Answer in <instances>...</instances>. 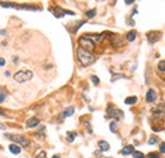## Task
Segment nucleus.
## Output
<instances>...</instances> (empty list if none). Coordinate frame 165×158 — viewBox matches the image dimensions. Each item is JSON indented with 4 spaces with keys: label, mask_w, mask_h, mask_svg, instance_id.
Instances as JSON below:
<instances>
[{
    "label": "nucleus",
    "mask_w": 165,
    "mask_h": 158,
    "mask_svg": "<svg viewBox=\"0 0 165 158\" xmlns=\"http://www.w3.org/2000/svg\"><path fill=\"white\" fill-rule=\"evenodd\" d=\"M5 126H4V125H1V124H0V129H4Z\"/></svg>",
    "instance_id": "c85d7f7f"
},
{
    "label": "nucleus",
    "mask_w": 165,
    "mask_h": 158,
    "mask_svg": "<svg viewBox=\"0 0 165 158\" xmlns=\"http://www.w3.org/2000/svg\"><path fill=\"white\" fill-rule=\"evenodd\" d=\"M133 152H135V150H133L132 146H126L122 150H121V154H123V156H128V154H132Z\"/></svg>",
    "instance_id": "1a4fd4ad"
},
{
    "label": "nucleus",
    "mask_w": 165,
    "mask_h": 158,
    "mask_svg": "<svg viewBox=\"0 0 165 158\" xmlns=\"http://www.w3.org/2000/svg\"><path fill=\"white\" fill-rule=\"evenodd\" d=\"M4 64H5V60L3 59V57H0V66H3Z\"/></svg>",
    "instance_id": "393cba45"
},
{
    "label": "nucleus",
    "mask_w": 165,
    "mask_h": 158,
    "mask_svg": "<svg viewBox=\"0 0 165 158\" xmlns=\"http://www.w3.org/2000/svg\"><path fill=\"white\" fill-rule=\"evenodd\" d=\"M160 150H161V153H164V152H165V146H164V143H161V144H160Z\"/></svg>",
    "instance_id": "b1692460"
},
{
    "label": "nucleus",
    "mask_w": 165,
    "mask_h": 158,
    "mask_svg": "<svg viewBox=\"0 0 165 158\" xmlns=\"http://www.w3.org/2000/svg\"><path fill=\"white\" fill-rule=\"evenodd\" d=\"M79 46L80 49L85 50V51H91L94 50V43L90 40H88L87 37H80L79 38Z\"/></svg>",
    "instance_id": "7ed1b4c3"
},
{
    "label": "nucleus",
    "mask_w": 165,
    "mask_h": 158,
    "mask_svg": "<svg viewBox=\"0 0 165 158\" xmlns=\"http://www.w3.org/2000/svg\"><path fill=\"white\" fill-rule=\"evenodd\" d=\"M159 37H160V33H158V32H150V33L147 34L149 42H150V43H155V42H158Z\"/></svg>",
    "instance_id": "423d86ee"
},
{
    "label": "nucleus",
    "mask_w": 165,
    "mask_h": 158,
    "mask_svg": "<svg viewBox=\"0 0 165 158\" xmlns=\"http://www.w3.org/2000/svg\"><path fill=\"white\" fill-rule=\"evenodd\" d=\"M107 112H108V116H110V117H116V119H122L123 117L122 111L116 110V108H113V107H108L107 108Z\"/></svg>",
    "instance_id": "39448f33"
},
{
    "label": "nucleus",
    "mask_w": 165,
    "mask_h": 158,
    "mask_svg": "<svg viewBox=\"0 0 165 158\" xmlns=\"http://www.w3.org/2000/svg\"><path fill=\"white\" fill-rule=\"evenodd\" d=\"M75 137H76V134H75V133H72V131H70V133H68V138H69V140H70V141H74Z\"/></svg>",
    "instance_id": "f3484780"
},
{
    "label": "nucleus",
    "mask_w": 165,
    "mask_h": 158,
    "mask_svg": "<svg viewBox=\"0 0 165 158\" xmlns=\"http://www.w3.org/2000/svg\"><path fill=\"white\" fill-rule=\"evenodd\" d=\"M5 138H9V139H12L13 141H15L17 144H22L23 147H28V144H29V141L25 139V138L20 137V135H15V134H5Z\"/></svg>",
    "instance_id": "20e7f679"
},
{
    "label": "nucleus",
    "mask_w": 165,
    "mask_h": 158,
    "mask_svg": "<svg viewBox=\"0 0 165 158\" xmlns=\"http://www.w3.org/2000/svg\"><path fill=\"white\" fill-rule=\"evenodd\" d=\"M117 125H118V124H117L116 121H112V122H110V124H109V129H110V131H113V133H114V131L117 130Z\"/></svg>",
    "instance_id": "2eb2a0df"
},
{
    "label": "nucleus",
    "mask_w": 165,
    "mask_h": 158,
    "mask_svg": "<svg viewBox=\"0 0 165 158\" xmlns=\"http://www.w3.org/2000/svg\"><path fill=\"white\" fill-rule=\"evenodd\" d=\"M9 150H10L13 154H19L22 149L19 146H17V144H10V146H9Z\"/></svg>",
    "instance_id": "9d476101"
},
{
    "label": "nucleus",
    "mask_w": 165,
    "mask_h": 158,
    "mask_svg": "<svg viewBox=\"0 0 165 158\" xmlns=\"http://www.w3.org/2000/svg\"><path fill=\"white\" fill-rule=\"evenodd\" d=\"M136 102H137V97H127L126 99H125V103L126 105H135Z\"/></svg>",
    "instance_id": "ddd939ff"
},
{
    "label": "nucleus",
    "mask_w": 165,
    "mask_h": 158,
    "mask_svg": "<svg viewBox=\"0 0 165 158\" xmlns=\"http://www.w3.org/2000/svg\"><path fill=\"white\" fill-rule=\"evenodd\" d=\"M90 79H91V82H94V84H98V83H99V78H98V77H95V75L90 77Z\"/></svg>",
    "instance_id": "6ab92c4d"
},
{
    "label": "nucleus",
    "mask_w": 165,
    "mask_h": 158,
    "mask_svg": "<svg viewBox=\"0 0 165 158\" xmlns=\"http://www.w3.org/2000/svg\"><path fill=\"white\" fill-rule=\"evenodd\" d=\"M149 158H160V156H159L158 153H150V156H149Z\"/></svg>",
    "instance_id": "412c9836"
},
{
    "label": "nucleus",
    "mask_w": 165,
    "mask_h": 158,
    "mask_svg": "<svg viewBox=\"0 0 165 158\" xmlns=\"http://www.w3.org/2000/svg\"><path fill=\"white\" fill-rule=\"evenodd\" d=\"M126 4H132V3H133V0H126Z\"/></svg>",
    "instance_id": "bb28decb"
},
{
    "label": "nucleus",
    "mask_w": 165,
    "mask_h": 158,
    "mask_svg": "<svg viewBox=\"0 0 165 158\" xmlns=\"http://www.w3.org/2000/svg\"><path fill=\"white\" fill-rule=\"evenodd\" d=\"M132 157L133 158H145V156L141 152H133L132 153Z\"/></svg>",
    "instance_id": "dca6fc26"
},
{
    "label": "nucleus",
    "mask_w": 165,
    "mask_h": 158,
    "mask_svg": "<svg viewBox=\"0 0 165 158\" xmlns=\"http://www.w3.org/2000/svg\"><path fill=\"white\" fill-rule=\"evenodd\" d=\"M155 141H156V139H155V138H151V139L149 140V143H150V144H152V143H155Z\"/></svg>",
    "instance_id": "a878e982"
},
{
    "label": "nucleus",
    "mask_w": 165,
    "mask_h": 158,
    "mask_svg": "<svg viewBox=\"0 0 165 158\" xmlns=\"http://www.w3.org/2000/svg\"><path fill=\"white\" fill-rule=\"evenodd\" d=\"M87 15H88V18L95 17V10H89V12H87Z\"/></svg>",
    "instance_id": "a211bd4d"
},
{
    "label": "nucleus",
    "mask_w": 165,
    "mask_h": 158,
    "mask_svg": "<svg viewBox=\"0 0 165 158\" xmlns=\"http://www.w3.org/2000/svg\"><path fill=\"white\" fill-rule=\"evenodd\" d=\"M78 59L80 60V63L82 65H89V64H93L95 61V57L89 51H85L80 49V47L78 49Z\"/></svg>",
    "instance_id": "f257e3e1"
},
{
    "label": "nucleus",
    "mask_w": 165,
    "mask_h": 158,
    "mask_svg": "<svg viewBox=\"0 0 165 158\" xmlns=\"http://www.w3.org/2000/svg\"><path fill=\"white\" fill-rule=\"evenodd\" d=\"M5 96H6V93H1V95H0V102H3V101H4Z\"/></svg>",
    "instance_id": "5701e85b"
},
{
    "label": "nucleus",
    "mask_w": 165,
    "mask_h": 158,
    "mask_svg": "<svg viewBox=\"0 0 165 158\" xmlns=\"http://www.w3.org/2000/svg\"><path fill=\"white\" fill-rule=\"evenodd\" d=\"M52 158H60V157H59V156H53Z\"/></svg>",
    "instance_id": "c756f323"
},
{
    "label": "nucleus",
    "mask_w": 165,
    "mask_h": 158,
    "mask_svg": "<svg viewBox=\"0 0 165 158\" xmlns=\"http://www.w3.org/2000/svg\"><path fill=\"white\" fill-rule=\"evenodd\" d=\"M135 38H136V31H130L128 33H127V40H128L130 42H132Z\"/></svg>",
    "instance_id": "4468645a"
},
{
    "label": "nucleus",
    "mask_w": 165,
    "mask_h": 158,
    "mask_svg": "<svg viewBox=\"0 0 165 158\" xmlns=\"http://www.w3.org/2000/svg\"><path fill=\"white\" fill-rule=\"evenodd\" d=\"M74 111H75L74 107H69L68 110H65V111L62 112L61 116H62V117H68V116H71L72 114H74Z\"/></svg>",
    "instance_id": "f8f14e48"
},
{
    "label": "nucleus",
    "mask_w": 165,
    "mask_h": 158,
    "mask_svg": "<svg viewBox=\"0 0 165 158\" xmlns=\"http://www.w3.org/2000/svg\"><path fill=\"white\" fill-rule=\"evenodd\" d=\"M159 68H160L161 72H164L165 70V61H160V63H159Z\"/></svg>",
    "instance_id": "aec40b11"
},
{
    "label": "nucleus",
    "mask_w": 165,
    "mask_h": 158,
    "mask_svg": "<svg viewBox=\"0 0 165 158\" xmlns=\"http://www.w3.org/2000/svg\"><path fill=\"white\" fill-rule=\"evenodd\" d=\"M0 115H5V112H4V111H3V110H1V108H0Z\"/></svg>",
    "instance_id": "cd10ccee"
},
{
    "label": "nucleus",
    "mask_w": 165,
    "mask_h": 158,
    "mask_svg": "<svg viewBox=\"0 0 165 158\" xmlns=\"http://www.w3.org/2000/svg\"><path fill=\"white\" fill-rule=\"evenodd\" d=\"M155 99H156V93H155V91L149 89L147 93H146V101L147 102H154Z\"/></svg>",
    "instance_id": "6e6552de"
},
{
    "label": "nucleus",
    "mask_w": 165,
    "mask_h": 158,
    "mask_svg": "<svg viewBox=\"0 0 165 158\" xmlns=\"http://www.w3.org/2000/svg\"><path fill=\"white\" fill-rule=\"evenodd\" d=\"M32 78H33V73L29 70H20V72L14 74V79L19 83H24L27 80H31Z\"/></svg>",
    "instance_id": "f03ea898"
},
{
    "label": "nucleus",
    "mask_w": 165,
    "mask_h": 158,
    "mask_svg": "<svg viewBox=\"0 0 165 158\" xmlns=\"http://www.w3.org/2000/svg\"><path fill=\"white\" fill-rule=\"evenodd\" d=\"M38 124H40V120H38L37 117H32V119H29V120L27 121V124H25V126H27V128H29V129H32V128H36Z\"/></svg>",
    "instance_id": "0eeeda50"
},
{
    "label": "nucleus",
    "mask_w": 165,
    "mask_h": 158,
    "mask_svg": "<svg viewBox=\"0 0 165 158\" xmlns=\"http://www.w3.org/2000/svg\"><path fill=\"white\" fill-rule=\"evenodd\" d=\"M36 158H46V153H44V152H41Z\"/></svg>",
    "instance_id": "4be33fe9"
},
{
    "label": "nucleus",
    "mask_w": 165,
    "mask_h": 158,
    "mask_svg": "<svg viewBox=\"0 0 165 158\" xmlns=\"http://www.w3.org/2000/svg\"><path fill=\"white\" fill-rule=\"evenodd\" d=\"M99 148H100V150L106 152V150L109 149V144H108L106 140H100V141H99Z\"/></svg>",
    "instance_id": "9b49d317"
}]
</instances>
